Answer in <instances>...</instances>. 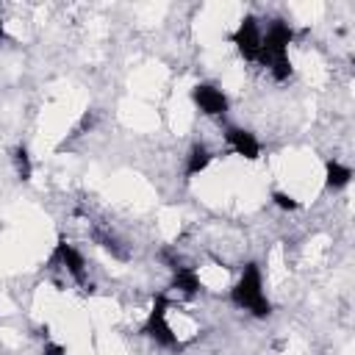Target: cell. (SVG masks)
I'll use <instances>...</instances> for the list:
<instances>
[{"label":"cell","mask_w":355,"mask_h":355,"mask_svg":"<svg viewBox=\"0 0 355 355\" xmlns=\"http://www.w3.org/2000/svg\"><path fill=\"white\" fill-rule=\"evenodd\" d=\"M53 261H58L80 286H86V261H83V255H80L67 239H58L55 252H53Z\"/></svg>","instance_id":"obj_6"},{"label":"cell","mask_w":355,"mask_h":355,"mask_svg":"<svg viewBox=\"0 0 355 355\" xmlns=\"http://www.w3.org/2000/svg\"><path fill=\"white\" fill-rule=\"evenodd\" d=\"M14 166H17L19 180H31L33 166H31V155H28V147H25V144H19V147L14 150Z\"/></svg>","instance_id":"obj_11"},{"label":"cell","mask_w":355,"mask_h":355,"mask_svg":"<svg viewBox=\"0 0 355 355\" xmlns=\"http://www.w3.org/2000/svg\"><path fill=\"white\" fill-rule=\"evenodd\" d=\"M211 150L205 147V144H191V150H189V155H186V178H194V175H200L208 164H211Z\"/></svg>","instance_id":"obj_8"},{"label":"cell","mask_w":355,"mask_h":355,"mask_svg":"<svg viewBox=\"0 0 355 355\" xmlns=\"http://www.w3.org/2000/svg\"><path fill=\"white\" fill-rule=\"evenodd\" d=\"M0 39H3V22H0Z\"/></svg>","instance_id":"obj_14"},{"label":"cell","mask_w":355,"mask_h":355,"mask_svg":"<svg viewBox=\"0 0 355 355\" xmlns=\"http://www.w3.org/2000/svg\"><path fill=\"white\" fill-rule=\"evenodd\" d=\"M294 39V31L283 22V19H275L266 33H261V53H258V61L272 67L275 61L280 58H288V44Z\"/></svg>","instance_id":"obj_2"},{"label":"cell","mask_w":355,"mask_h":355,"mask_svg":"<svg viewBox=\"0 0 355 355\" xmlns=\"http://www.w3.org/2000/svg\"><path fill=\"white\" fill-rule=\"evenodd\" d=\"M349 180H352V169H349V166H344V164H338V161H327V166H324V186H327V189L338 191V189H344Z\"/></svg>","instance_id":"obj_9"},{"label":"cell","mask_w":355,"mask_h":355,"mask_svg":"<svg viewBox=\"0 0 355 355\" xmlns=\"http://www.w3.org/2000/svg\"><path fill=\"white\" fill-rule=\"evenodd\" d=\"M44 355H67V349L61 344H47L44 347Z\"/></svg>","instance_id":"obj_13"},{"label":"cell","mask_w":355,"mask_h":355,"mask_svg":"<svg viewBox=\"0 0 355 355\" xmlns=\"http://www.w3.org/2000/svg\"><path fill=\"white\" fill-rule=\"evenodd\" d=\"M230 300H233V305L250 311L255 319H266L272 313V302L263 297V288H261V269H258V263H247L244 266L239 283L230 291Z\"/></svg>","instance_id":"obj_1"},{"label":"cell","mask_w":355,"mask_h":355,"mask_svg":"<svg viewBox=\"0 0 355 355\" xmlns=\"http://www.w3.org/2000/svg\"><path fill=\"white\" fill-rule=\"evenodd\" d=\"M230 42L236 44V50L247 61H258V53H261V28H258V19L255 17H244L239 22V28L233 31Z\"/></svg>","instance_id":"obj_4"},{"label":"cell","mask_w":355,"mask_h":355,"mask_svg":"<svg viewBox=\"0 0 355 355\" xmlns=\"http://www.w3.org/2000/svg\"><path fill=\"white\" fill-rule=\"evenodd\" d=\"M225 141L236 150V155L247 158V161H255L261 155V144L258 139L250 133V130H241V128H227L225 130Z\"/></svg>","instance_id":"obj_7"},{"label":"cell","mask_w":355,"mask_h":355,"mask_svg":"<svg viewBox=\"0 0 355 355\" xmlns=\"http://www.w3.org/2000/svg\"><path fill=\"white\" fill-rule=\"evenodd\" d=\"M191 100L197 103V108L202 111V114H208V116H225L227 114V97L216 89V86H211V83H200V86H194L191 89Z\"/></svg>","instance_id":"obj_5"},{"label":"cell","mask_w":355,"mask_h":355,"mask_svg":"<svg viewBox=\"0 0 355 355\" xmlns=\"http://www.w3.org/2000/svg\"><path fill=\"white\" fill-rule=\"evenodd\" d=\"M272 202H275L277 208H283V211H297V208H300V202H297L291 194H286V191H275V194H272Z\"/></svg>","instance_id":"obj_12"},{"label":"cell","mask_w":355,"mask_h":355,"mask_svg":"<svg viewBox=\"0 0 355 355\" xmlns=\"http://www.w3.org/2000/svg\"><path fill=\"white\" fill-rule=\"evenodd\" d=\"M166 297L164 294H158L155 297V302H153V311H150V316H147V322L141 324V333L144 336H150L155 344H161V347H169V349H180L183 344L178 341V336H175V330L166 324Z\"/></svg>","instance_id":"obj_3"},{"label":"cell","mask_w":355,"mask_h":355,"mask_svg":"<svg viewBox=\"0 0 355 355\" xmlns=\"http://www.w3.org/2000/svg\"><path fill=\"white\" fill-rule=\"evenodd\" d=\"M172 288L183 291L186 297H194V294L200 291V277H197V272L189 269V266H178V269H175V277H172Z\"/></svg>","instance_id":"obj_10"}]
</instances>
